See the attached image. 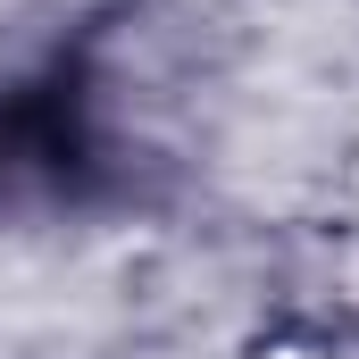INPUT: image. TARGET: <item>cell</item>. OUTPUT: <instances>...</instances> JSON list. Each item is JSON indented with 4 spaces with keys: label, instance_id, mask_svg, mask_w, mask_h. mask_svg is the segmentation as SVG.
Wrapping results in <instances>:
<instances>
[{
    "label": "cell",
    "instance_id": "obj_1",
    "mask_svg": "<svg viewBox=\"0 0 359 359\" xmlns=\"http://www.w3.org/2000/svg\"><path fill=\"white\" fill-rule=\"evenodd\" d=\"M76 159H84V126H76V100L59 84L0 92V192H17V184H67Z\"/></svg>",
    "mask_w": 359,
    "mask_h": 359
}]
</instances>
